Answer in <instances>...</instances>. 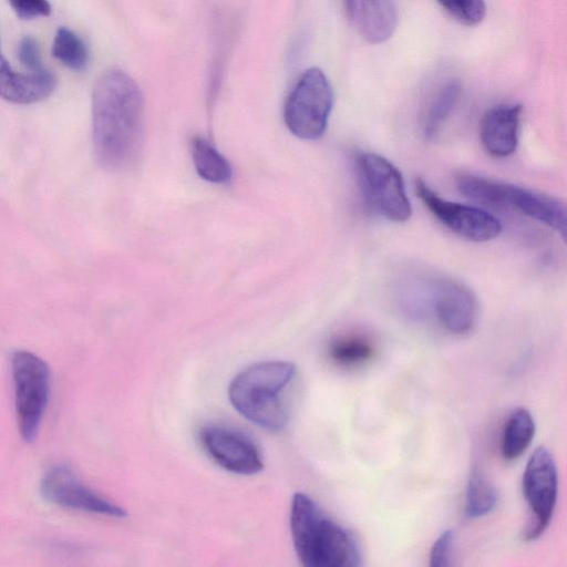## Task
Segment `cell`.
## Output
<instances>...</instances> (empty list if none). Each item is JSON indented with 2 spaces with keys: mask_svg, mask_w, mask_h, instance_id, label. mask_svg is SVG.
Instances as JSON below:
<instances>
[{
  "mask_svg": "<svg viewBox=\"0 0 567 567\" xmlns=\"http://www.w3.org/2000/svg\"><path fill=\"white\" fill-rule=\"evenodd\" d=\"M93 145L106 169L123 171L140 156L144 103L136 82L120 69L96 80L92 94Z\"/></svg>",
  "mask_w": 567,
  "mask_h": 567,
  "instance_id": "1",
  "label": "cell"
},
{
  "mask_svg": "<svg viewBox=\"0 0 567 567\" xmlns=\"http://www.w3.org/2000/svg\"><path fill=\"white\" fill-rule=\"evenodd\" d=\"M290 533L301 567H363L353 533L307 494L296 493L291 499Z\"/></svg>",
  "mask_w": 567,
  "mask_h": 567,
  "instance_id": "2",
  "label": "cell"
},
{
  "mask_svg": "<svg viewBox=\"0 0 567 567\" xmlns=\"http://www.w3.org/2000/svg\"><path fill=\"white\" fill-rule=\"evenodd\" d=\"M295 374L296 367L288 361L255 363L230 382V403L249 422L268 431H280L288 422L284 394Z\"/></svg>",
  "mask_w": 567,
  "mask_h": 567,
  "instance_id": "3",
  "label": "cell"
},
{
  "mask_svg": "<svg viewBox=\"0 0 567 567\" xmlns=\"http://www.w3.org/2000/svg\"><path fill=\"white\" fill-rule=\"evenodd\" d=\"M333 105L329 80L319 68H310L299 78L285 105V122L290 132L303 140L320 138Z\"/></svg>",
  "mask_w": 567,
  "mask_h": 567,
  "instance_id": "4",
  "label": "cell"
},
{
  "mask_svg": "<svg viewBox=\"0 0 567 567\" xmlns=\"http://www.w3.org/2000/svg\"><path fill=\"white\" fill-rule=\"evenodd\" d=\"M357 173L364 197L384 218L404 223L412 215L401 172L383 156L360 152L355 156Z\"/></svg>",
  "mask_w": 567,
  "mask_h": 567,
  "instance_id": "5",
  "label": "cell"
},
{
  "mask_svg": "<svg viewBox=\"0 0 567 567\" xmlns=\"http://www.w3.org/2000/svg\"><path fill=\"white\" fill-rule=\"evenodd\" d=\"M12 378L17 421L23 440L37 436L50 389L47 363L29 351H17L12 357Z\"/></svg>",
  "mask_w": 567,
  "mask_h": 567,
  "instance_id": "6",
  "label": "cell"
},
{
  "mask_svg": "<svg viewBox=\"0 0 567 567\" xmlns=\"http://www.w3.org/2000/svg\"><path fill=\"white\" fill-rule=\"evenodd\" d=\"M557 468L551 453L538 446L529 456L523 474V493L529 519L525 538H538L549 525L557 501Z\"/></svg>",
  "mask_w": 567,
  "mask_h": 567,
  "instance_id": "7",
  "label": "cell"
},
{
  "mask_svg": "<svg viewBox=\"0 0 567 567\" xmlns=\"http://www.w3.org/2000/svg\"><path fill=\"white\" fill-rule=\"evenodd\" d=\"M415 193L433 216L450 230L467 240L488 241L502 231L501 223L489 213L478 207L442 198L421 178L415 179Z\"/></svg>",
  "mask_w": 567,
  "mask_h": 567,
  "instance_id": "8",
  "label": "cell"
},
{
  "mask_svg": "<svg viewBox=\"0 0 567 567\" xmlns=\"http://www.w3.org/2000/svg\"><path fill=\"white\" fill-rule=\"evenodd\" d=\"M199 442L206 454L224 470L252 475L262 470V458L257 445L244 433L219 424L200 429Z\"/></svg>",
  "mask_w": 567,
  "mask_h": 567,
  "instance_id": "9",
  "label": "cell"
},
{
  "mask_svg": "<svg viewBox=\"0 0 567 567\" xmlns=\"http://www.w3.org/2000/svg\"><path fill=\"white\" fill-rule=\"evenodd\" d=\"M431 288V306L439 323L453 334L472 332L480 316L478 301L473 291L447 278L436 280Z\"/></svg>",
  "mask_w": 567,
  "mask_h": 567,
  "instance_id": "10",
  "label": "cell"
},
{
  "mask_svg": "<svg viewBox=\"0 0 567 567\" xmlns=\"http://www.w3.org/2000/svg\"><path fill=\"white\" fill-rule=\"evenodd\" d=\"M42 495L59 506L87 513L123 517L125 511L86 487L66 466H55L43 477Z\"/></svg>",
  "mask_w": 567,
  "mask_h": 567,
  "instance_id": "11",
  "label": "cell"
},
{
  "mask_svg": "<svg viewBox=\"0 0 567 567\" xmlns=\"http://www.w3.org/2000/svg\"><path fill=\"white\" fill-rule=\"evenodd\" d=\"M496 208L515 209L557 230L565 238L566 208L557 197L499 182Z\"/></svg>",
  "mask_w": 567,
  "mask_h": 567,
  "instance_id": "12",
  "label": "cell"
},
{
  "mask_svg": "<svg viewBox=\"0 0 567 567\" xmlns=\"http://www.w3.org/2000/svg\"><path fill=\"white\" fill-rule=\"evenodd\" d=\"M522 104H502L486 111L480 121V140L494 157L512 155L518 144Z\"/></svg>",
  "mask_w": 567,
  "mask_h": 567,
  "instance_id": "13",
  "label": "cell"
},
{
  "mask_svg": "<svg viewBox=\"0 0 567 567\" xmlns=\"http://www.w3.org/2000/svg\"><path fill=\"white\" fill-rule=\"evenodd\" d=\"M344 12L358 33L373 44L390 39L398 25V9L390 0L346 1Z\"/></svg>",
  "mask_w": 567,
  "mask_h": 567,
  "instance_id": "14",
  "label": "cell"
},
{
  "mask_svg": "<svg viewBox=\"0 0 567 567\" xmlns=\"http://www.w3.org/2000/svg\"><path fill=\"white\" fill-rule=\"evenodd\" d=\"M54 86L55 79L50 71H14L0 49V97L13 103L29 104L49 96Z\"/></svg>",
  "mask_w": 567,
  "mask_h": 567,
  "instance_id": "15",
  "label": "cell"
},
{
  "mask_svg": "<svg viewBox=\"0 0 567 567\" xmlns=\"http://www.w3.org/2000/svg\"><path fill=\"white\" fill-rule=\"evenodd\" d=\"M535 421L525 408L515 409L508 416L502 435L501 451L505 460L519 457L535 435Z\"/></svg>",
  "mask_w": 567,
  "mask_h": 567,
  "instance_id": "16",
  "label": "cell"
},
{
  "mask_svg": "<svg viewBox=\"0 0 567 567\" xmlns=\"http://www.w3.org/2000/svg\"><path fill=\"white\" fill-rule=\"evenodd\" d=\"M192 157L195 169L203 179L215 184L230 181V164L207 140L200 136L193 140Z\"/></svg>",
  "mask_w": 567,
  "mask_h": 567,
  "instance_id": "17",
  "label": "cell"
},
{
  "mask_svg": "<svg viewBox=\"0 0 567 567\" xmlns=\"http://www.w3.org/2000/svg\"><path fill=\"white\" fill-rule=\"evenodd\" d=\"M462 85L453 79L445 82L430 102L423 121V134L427 140L436 136L455 109Z\"/></svg>",
  "mask_w": 567,
  "mask_h": 567,
  "instance_id": "18",
  "label": "cell"
},
{
  "mask_svg": "<svg viewBox=\"0 0 567 567\" xmlns=\"http://www.w3.org/2000/svg\"><path fill=\"white\" fill-rule=\"evenodd\" d=\"M497 504V493L483 473H471L465 494V515L480 518L489 514Z\"/></svg>",
  "mask_w": 567,
  "mask_h": 567,
  "instance_id": "19",
  "label": "cell"
},
{
  "mask_svg": "<svg viewBox=\"0 0 567 567\" xmlns=\"http://www.w3.org/2000/svg\"><path fill=\"white\" fill-rule=\"evenodd\" d=\"M374 352L369 339L348 334L334 339L329 346L330 359L343 367H352L368 361Z\"/></svg>",
  "mask_w": 567,
  "mask_h": 567,
  "instance_id": "20",
  "label": "cell"
},
{
  "mask_svg": "<svg viewBox=\"0 0 567 567\" xmlns=\"http://www.w3.org/2000/svg\"><path fill=\"white\" fill-rule=\"evenodd\" d=\"M53 55L72 70H83L89 60V52L83 40L72 30L62 27L54 37Z\"/></svg>",
  "mask_w": 567,
  "mask_h": 567,
  "instance_id": "21",
  "label": "cell"
},
{
  "mask_svg": "<svg viewBox=\"0 0 567 567\" xmlns=\"http://www.w3.org/2000/svg\"><path fill=\"white\" fill-rule=\"evenodd\" d=\"M439 4L452 19L467 27L481 23L486 13L485 2L481 0L440 1Z\"/></svg>",
  "mask_w": 567,
  "mask_h": 567,
  "instance_id": "22",
  "label": "cell"
},
{
  "mask_svg": "<svg viewBox=\"0 0 567 567\" xmlns=\"http://www.w3.org/2000/svg\"><path fill=\"white\" fill-rule=\"evenodd\" d=\"M453 544V530L447 529L442 532L431 548L429 567H451Z\"/></svg>",
  "mask_w": 567,
  "mask_h": 567,
  "instance_id": "23",
  "label": "cell"
},
{
  "mask_svg": "<svg viewBox=\"0 0 567 567\" xmlns=\"http://www.w3.org/2000/svg\"><path fill=\"white\" fill-rule=\"evenodd\" d=\"M18 58L28 69V72L47 70L42 64L39 44L30 35H25L20 40L18 44Z\"/></svg>",
  "mask_w": 567,
  "mask_h": 567,
  "instance_id": "24",
  "label": "cell"
},
{
  "mask_svg": "<svg viewBox=\"0 0 567 567\" xmlns=\"http://www.w3.org/2000/svg\"><path fill=\"white\" fill-rule=\"evenodd\" d=\"M10 6L20 19L45 17L51 12V6L44 0H16Z\"/></svg>",
  "mask_w": 567,
  "mask_h": 567,
  "instance_id": "25",
  "label": "cell"
}]
</instances>
